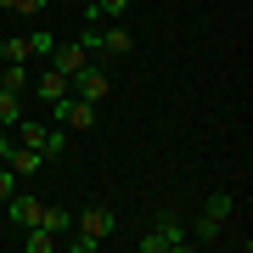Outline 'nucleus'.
<instances>
[{
  "label": "nucleus",
  "instance_id": "obj_1",
  "mask_svg": "<svg viewBox=\"0 0 253 253\" xmlns=\"http://www.w3.org/2000/svg\"><path fill=\"white\" fill-rule=\"evenodd\" d=\"M107 236H113V214H107V208H84V214H73L68 248H73V253H96Z\"/></svg>",
  "mask_w": 253,
  "mask_h": 253
},
{
  "label": "nucleus",
  "instance_id": "obj_2",
  "mask_svg": "<svg viewBox=\"0 0 253 253\" xmlns=\"http://www.w3.org/2000/svg\"><path fill=\"white\" fill-rule=\"evenodd\" d=\"M191 248V231L180 214H158V225L141 236V253H186Z\"/></svg>",
  "mask_w": 253,
  "mask_h": 253
},
{
  "label": "nucleus",
  "instance_id": "obj_3",
  "mask_svg": "<svg viewBox=\"0 0 253 253\" xmlns=\"http://www.w3.org/2000/svg\"><path fill=\"white\" fill-rule=\"evenodd\" d=\"M79 40H84V51H96V56H129L135 51V34L118 28V23H90Z\"/></svg>",
  "mask_w": 253,
  "mask_h": 253
},
{
  "label": "nucleus",
  "instance_id": "obj_4",
  "mask_svg": "<svg viewBox=\"0 0 253 253\" xmlns=\"http://www.w3.org/2000/svg\"><path fill=\"white\" fill-rule=\"evenodd\" d=\"M51 118L62 129H90L96 124V101H84V96H62V101H51Z\"/></svg>",
  "mask_w": 253,
  "mask_h": 253
},
{
  "label": "nucleus",
  "instance_id": "obj_5",
  "mask_svg": "<svg viewBox=\"0 0 253 253\" xmlns=\"http://www.w3.org/2000/svg\"><path fill=\"white\" fill-rule=\"evenodd\" d=\"M40 208H45V203H40L34 191H11V197L0 203V214H6V219H11V225H17V231H28V225H34V219H40Z\"/></svg>",
  "mask_w": 253,
  "mask_h": 253
},
{
  "label": "nucleus",
  "instance_id": "obj_6",
  "mask_svg": "<svg viewBox=\"0 0 253 253\" xmlns=\"http://www.w3.org/2000/svg\"><path fill=\"white\" fill-rule=\"evenodd\" d=\"M68 84H73V96H84V101H107V68H96V62H84Z\"/></svg>",
  "mask_w": 253,
  "mask_h": 253
},
{
  "label": "nucleus",
  "instance_id": "obj_7",
  "mask_svg": "<svg viewBox=\"0 0 253 253\" xmlns=\"http://www.w3.org/2000/svg\"><path fill=\"white\" fill-rule=\"evenodd\" d=\"M84 62H90V51H84V40H68V45L56 40V45H51V68H56V73H68V79H73V73H79Z\"/></svg>",
  "mask_w": 253,
  "mask_h": 253
},
{
  "label": "nucleus",
  "instance_id": "obj_8",
  "mask_svg": "<svg viewBox=\"0 0 253 253\" xmlns=\"http://www.w3.org/2000/svg\"><path fill=\"white\" fill-rule=\"evenodd\" d=\"M6 169L17 174V180H28V174H40V169H45V158H40L34 146H17V141H11V152H6Z\"/></svg>",
  "mask_w": 253,
  "mask_h": 253
},
{
  "label": "nucleus",
  "instance_id": "obj_9",
  "mask_svg": "<svg viewBox=\"0 0 253 253\" xmlns=\"http://www.w3.org/2000/svg\"><path fill=\"white\" fill-rule=\"evenodd\" d=\"M34 96H40V101H45V107H51V101H62V96H73V84H68V73H56V68H45V73H40V79H34Z\"/></svg>",
  "mask_w": 253,
  "mask_h": 253
},
{
  "label": "nucleus",
  "instance_id": "obj_10",
  "mask_svg": "<svg viewBox=\"0 0 253 253\" xmlns=\"http://www.w3.org/2000/svg\"><path fill=\"white\" fill-rule=\"evenodd\" d=\"M203 214H214V219L231 225V219H236V197H231V191H208V197H203Z\"/></svg>",
  "mask_w": 253,
  "mask_h": 253
},
{
  "label": "nucleus",
  "instance_id": "obj_11",
  "mask_svg": "<svg viewBox=\"0 0 253 253\" xmlns=\"http://www.w3.org/2000/svg\"><path fill=\"white\" fill-rule=\"evenodd\" d=\"M0 90L23 96V90H28V68H23V62H0Z\"/></svg>",
  "mask_w": 253,
  "mask_h": 253
},
{
  "label": "nucleus",
  "instance_id": "obj_12",
  "mask_svg": "<svg viewBox=\"0 0 253 253\" xmlns=\"http://www.w3.org/2000/svg\"><path fill=\"white\" fill-rule=\"evenodd\" d=\"M186 231H191V242H219V236H225V219L197 214V225H186Z\"/></svg>",
  "mask_w": 253,
  "mask_h": 253
},
{
  "label": "nucleus",
  "instance_id": "obj_13",
  "mask_svg": "<svg viewBox=\"0 0 253 253\" xmlns=\"http://www.w3.org/2000/svg\"><path fill=\"white\" fill-rule=\"evenodd\" d=\"M34 225H45L51 236H68V231H73V214H68V208H40Z\"/></svg>",
  "mask_w": 253,
  "mask_h": 253
},
{
  "label": "nucleus",
  "instance_id": "obj_14",
  "mask_svg": "<svg viewBox=\"0 0 253 253\" xmlns=\"http://www.w3.org/2000/svg\"><path fill=\"white\" fill-rule=\"evenodd\" d=\"M56 242H62V236H51L45 225H28V231H23V253H51Z\"/></svg>",
  "mask_w": 253,
  "mask_h": 253
},
{
  "label": "nucleus",
  "instance_id": "obj_15",
  "mask_svg": "<svg viewBox=\"0 0 253 253\" xmlns=\"http://www.w3.org/2000/svg\"><path fill=\"white\" fill-rule=\"evenodd\" d=\"M28 56H34L28 34H11V40H0V62H28Z\"/></svg>",
  "mask_w": 253,
  "mask_h": 253
},
{
  "label": "nucleus",
  "instance_id": "obj_16",
  "mask_svg": "<svg viewBox=\"0 0 253 253\" xmlns=\"http://www.w3.org/2000/svg\"><path fill=\"white\" fill-rule=\"evenodd\" d=\"M129 11V0H96V11H90V23H118Z\"/></svg>",
  "mask_w": 253,
  "mask_h": 253
},
{
  "label": "nucleus",
  "instance_id": "obj_17",
  "mask_svg": "<svg viewBox=\"0 0 253 253\" xmlns=\"http://www.w3.org/2000/svg\"><path fill=\"white\" fill-rule=\"evenodd\" d=\"M17 96H11V90H0V129H11V124H17Z\"/></svg>",
  "mask_w": 253,
  "mask_h": 253
},
{
  "label": "nucleus",
  "instance_id": "obj_18",
  "mask_svg": "<svg viewBox=\"0 0 253 253\" xmlns=\"http://www.w3.org/2000/svg\"><path fill=\"white\" fill-rule=\"evenodd\" d=\"M62 146H68V129H62V124H56V129H51V135H45V163H51V158H62Z\"/></svg>",
  "mask_w": 253,
  "mask_h": 253
},
{
  "label": "nucleus",
  "instance_id": "obj_19",
  "mask_svg": "<svg viewBox=\"0 0 253 253\" xmlns=\"http://www.w3.org/2000/svg\"><path fill=\"white\" fill-rule=\"evenodd\" d=\"M28 45H34V56H51V45H56V34H45V28H34V34H28Z\"/></svg>",
  "mask_w": 253,
  "mask_h": 253
},
{
  "label": "nucleus",
  "instance_id": "obj_20",
  "mask_svg": "<svg viewBox=\"0 0 253 253\" xmlns=\"http://www.w3.org/2000/svg\"><path fill=\"white\" fill-rule=\"evenodd\" d=\"M11 191H17V174H11V169H6V163H0V203H6V197H11Z\"/></svg>",
  "mask_w": 253,
  "mask_h": 253
},
{
  "label": "nucleus",
  "instance_id": "obj_21",
  "mask_svg": "<svg viewBox=\"0 0 253 253\" xmlns=\"http://www.w3.org/2000/svg\"><path fill=\"white\" fill-rule=\"evenodd\" d=\"M45 6H51V0H17V17H40Z\"/></svg>",
  "mask_w": 253,
  "mask_h": 253
},
{
  "label": "nucleus",
  "instance_id": "obj_22",
  "mask_svg": "<svg viewBox=\"0 0 253 253\" xmlns=\"http://www.w3.org/2000/svg\"><path fill=\"white\" fill-rule=\"evenodd\" d=\"M6 152H11V129H0V163H6Z\"/></svg>",
  "mask_w": 253,
  "mask_h": 253
},
{
  "label": "nucleus",
  "instance_id": "obj_23",
  "mask_svg": "<svg viewBox=\"0 0 253 253\" xmlns=\"http://www.w3.org/2000/svg\"><path fill=\"white\" fill-rule=\"evenodd\" d=\"M90 11H96V0H84V23H90Z\"/></svg>",
  "mask_w": 253,
  "mask_h": 253
},
{
  "label": "nucleus",
  "instance_id": "obj_24",
  "mask_svg": "<svg viewBox=\"0 0 253 253\" xmlns=\"http://www.w3.org/2000/svg\"><path fill=\"white\" fill-rule=\"evenodd\" d=\"M0 6H6V11H17V0H0Z\"/></svg>",
  "mask_w": 253,
  "mask_h": 253
}]
</instances>
